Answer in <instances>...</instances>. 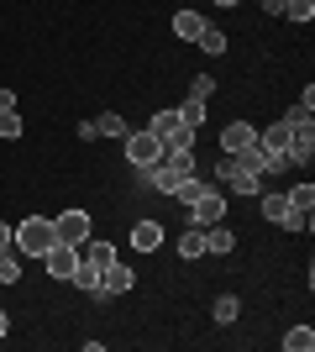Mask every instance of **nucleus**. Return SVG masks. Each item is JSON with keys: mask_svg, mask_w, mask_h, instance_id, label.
I'll return each mask as SVG.
<instances>
[{"mask_svg": "<svg viewBox=\"0 0 315 352\" xmlns=\"http://www.w3.org/2000/svg\"><path fill=\"white\" fill-rule=\"evenodd\" d=\"M210 89H215L210 74H195V79H189V95H195V100H210Z\"/></svg>", "mask_w": 315, "mask_h": 352, "instance_id": "c85d7f7f", "label": "nucleus"}, {"mask_svg": "<svg viewBox=\"0 0 315 352\" xmlns=\"http://www.w3.org/2000/svg\"><path fill=\"white\" fill-rule=\"evenodd\" d=\"M95 132H100V137H116V142H121V137L132 132V126H126L116 111H100V116H95Z\"/></svg>", "mask_w": 315, "mask_h": 352, "instance_id": "f3484780", "label": "nucleus"}, {"mask_svg": "<svg viewBox=\"0 0 315 352\" xmlns=\"http://www.w3.org/2000/svg\"><path fill=\"white\" fill-rule=\"evenodd\" d=\"M0 284H21V258H16L11 248L0 252Z\"/></svg>", "mask_w": 315, "mask_h": 352, "instance_id": "4be33fe9", "label": "nucleus"}, {"mask_svg": "<svg viewBox=\"0 0 315 352\" xmlns=\"http://www.w3.org/2000/svg\"><path fill=\"white\" fill-rule=\"evenodd\" d=\"M43 263H47V274H53V279H74L79 248H69V242H58V236H53V248L43 252Z\"/></svg>", "mask_w": 315, "mask_h": 352, "instance_id": "423d86ee", "label": "nucleus"}, {"mask_svg": "<svg viewBox=\"0 0 315 352\" xmlns=\"http://www.w3.org/2000/svg\"><path fill=\"white\" fill-rule=\"evenodd\" d=\"M5 331H11V316H5V310H0V337H5Z\"/></svg>", "mask_w": 315, "mask_h": 352, "instance_id": "f704fd0d", "label": "nucleus"}, {"mask_svg": "<svg viewBox=\"0 0 315 352\" xmlns=\"http://www.w3.org/2000/svg\"><path fill=\"white\" fill-rule=\"evenodd\" d=\"M132 248H137V252L163 248V226H158V221H132Z\"/></svg>", "mask_w": 315, "mask_h": 352, "instance_id": "9d476101", "label": "nucleus"}, {"mask_svg": "<svg viewBox=\"0 0 315 352\" xmlns=\"http://www.w3.org/2000/svg\"><path fill=\"white\" fill-rule=\"evenodd\" d=\"M284 200H289L294 210H310V206H315V184H294V190H289Z\"/></svg>", "mask_w": 315, "mask_h": 352, "instance_id": "bb28decb", "label": "nucleus"}, {"mask_svg": "<svg viewBox=\"0 0 315 352\" xmlns=\"http://www.w3.org/2000/svg\"><path fill=\"white\" fill-rule=\"evenodd\" d=\"M195 43L205 47L210 58H221V53H226V32H221V27H205V32H200V37H195Z\"/></svg>", "mask_w": 315, "mask_h": 352, "instance_id": "aec40b11", "label": "nucleus"}, {"mask_svg": "<svg viewBox=\"0 0 315 352\" xmlns=\"http://www.w3.org/2000/svg\"><path fill=\"white\" fill-rule=\"evenodd\" d=\"M11 111H16V95H11V89H0V116H11Z\"/></svg>", "mask_w": 315, "mask_h": 352, "instance_id": "2f4dec72", "label": "nucleus"}, {"mask_svg": "<svg viewBox=\"0 0 315 352\" xmlns=\"http://www.w3.org/2000/svg\"><path fill=\"white\" fill-rule=\"evenodd\" d=\"M163 153H195V126H179V132L163 142Z\"/></svg>", "mask_w": 315, "mask_h": 352, "instance_id": "b1692460", "label": "nucleus"}, {"mask_svg": "<svg viewBox=\"0 0 315 352\" xmlns=\"http://www.w3.org/2000/svg\"><path fill=\"white\" fill-rule=\"evenodd\" d=\"M69 284H79V289H84V294H95V289H100V268L79 258V268H74V279H69Z\"/></svg>", "mask_w": 315, "mask_h": 352, "instance_id": "a211bd4d", "label": "nucleus"}, {"mask_svg": "<svg viewBox=\"0 0 315 352\" xmlns=\"http://www.w3.org/2000/svg\"><path fill=\"white\" fill-rule=\"evenodd\" d=\"M179 126H184V121H179V111H158V116L148 121V132H152V137H163V142H168L174 132H179Z\"/></svg>", "mask_w": 315, "mask_h": 352, "instance_id": "4468645a", "label": "nucleus"}, {"mask_svg": "<svg viewBox=\"0 0 315 352\" xmlns=\"http://www.w3.org/2000/svg\"><path fill=\"white\" fill-rule=\"evenodd\" d=\"M179 121H184V126H195V132H200V126H205V100H195V95H189V100L179 105Z\"/></svg>", "mask_w": 315, "mask_h": 352, "instance_id": "412c9836", "label": "nucleus"}, {"mask_svg": "<svg viewBox=\"0 0 315 352\" xmlns=\"http://www.w3.org/2000/svg\"><path fill=\"white\" fill-rule=\"evenodd\" d=\"M132 284H137V274H132V268H126V263L116 258L110 268H100V289H95V300H110V294H126Z\"/></svg>", "mask_w": 315, "mask_h": 352, "instance_id": "6e6552de", "label": "nucleus"}, {"mask_svg": "<svg viewBox=\"0 0 315 352\" xmlns=\"http://www.w3.org/2000/svg\"><path fill=\"white\" fill-rule=\"evenodd\" d=\"M11 248L27 252V258H43V252L53 248V216H27V221L11 232Z\"/></svg>", "mask_w": 315, "mask_h": 352, "instance_id": "f257e3e1", "label": "nucleus"}, {"mask_svg": "<svg viewBox=\"0 0 315 352\" xmlns=\"http://www.w3.org/2000/svg\"><path fill=\"white\" fill-rule=\"evenodd\" d=\"M79 258L95 263V268H110L116 263V248H110V242H79Z\"/></svg>", "mask_w": 315, "mask_h": 352, "instance_id": "9b49d317", "label": "nucleus"}, {"mask_svg": "<svg viewBox=\"0 0 315 352\" xmlns=\"http://www.w3.org/2000/svg\"><path fill=\"white\" fill-rule=\"evenodd\" d=\"M237 316H242V300H237V294H221V300H215V321L231 326Z\"/></svg>", "mask_w": 315, "mask_h": 352, "instance_id": "5701e85b", "label": "nucleus"}, {"mask_svg": "<svg viewBox=\"0 0 315 352\" xmlns=\"http://www.w3.org/2000/svg\"><path fill=\"white\" fill-rule=\"evenodd\" d=\"M215 179H221V184H226L231 195H257V190H263V174H253V168H242L237 158H221Z\"/></svg>", "mask_w": 315, "mask_h": 352, "instance_id": "7ed1b4c3", "label": "nucleus"}, {"mask_svg": "<svg viewBox=\"0 0 315 352\" xmlns=\"http://www.w3.org/2000/svg\"><path fill=\"white\" fill-rule=\"evenodd\" d=\"M284 16L305 27V21H315V0H284Z\"/></svg>", "mask_w": 315, "mask_h": 352, "instance_id": "a878e982", "label": "nucleus"}, {"mask_svg": "<svg viewBox=\"0 0 315 352\" xmlns=\"http://www.w3.org/2000/svg\"><path fill=\"white\" fill-rule=\"evenodd\" d=\"M279 226H284V232H310V210H294V206H289V216L279 221Z\"/></svg>", "mask_w": 315, "mask_h": 352, "instance_id": "cd10ccee", "label": "nucleus"}, {"mask_svg": "<svg viewBox=\"0 0 315 352\" xmlns=\"http://www.w3.org/2000/svg\"><path fill=\"white\" fill-rule=\"evenodd\" d=\"M315 158V126H289V163H310Z\"/></svg>", "mask_w": 315, "mask_h": 352, "instance_id": "1a4fd4ad", "label": "nucleus"}, {"mask_svg": "<svg viewBox=\"0 0 315 352\" xmlns=\"http://www.w3.org/2000/svg\"><path fill=\"white\" fill-rule=\"evenodd\" d=\"M53 236L69 242V248L90 242V216H84V210H58V216H53Z\"/></svg>", "mask_w": 315, "mask_h": 352, "instance_id": "20e7f679", "label": "nucleus"}, {"mask_svg": "<svg viewBox=\"0 0 315 352\" xmlns=\"http://www.w3.org/2000/svg\"><path fill=\"white\" fill-rule=\"evenodd\" d=\"M179 258H205V226H189L179 236Z\"/></svg>", "mask_w": 315, "mask_h": 352, "instance_id": "dca6fc26", "label": "nucleus"}, {"mask_svg": "<svg viewBox=\"0 0 315 352\" xmlns=\"http://www.w3.org/2000/svg\"><path fill=\"white\" fill-rule=\"evenodd\" d=\"M174 32H179L184 43H195L200 32H205V16H200V11H179V16H174Z\"/></svg>", "mask_w": 315, "mask_h": 352, "instance_id": "f8f14e48", "label": "nucleus"}, {"mask_svg": "<svg viewBox=\"0 0 315 352\" xmlns=\"http://www.w3.org/2000/svg\"><path fill=\"white\" fill-rule=\"evenodd\" d=\"M0 137H5V142L21 137V116H16V111H11V116H0Z\"/></svg>", "mask_w": 315, "mask_h": 352, "instance_id": "c756f323", "label": "nucleus"}, {"mask_svg": "<svg viewBox=\"0 0 315 352\" xmlns=\"http://www.w3.org/2000/svg\"><path fill=\"white\" fill-rule=\"evenodd\" d=\"M205 190H210V179L189 174V179H184V184H179V190H174V200H179V206H195V200H200V195H205Z\"/></svg>", "mask_w": 315, "mask_h": 352, "instance_id": "2eb2a0df", "label": "nucleus"}, {"mask_svg": "<svg viewBox=\"0 0 315 352\" xmlns=\"http://www.w3.org/2000/svg\"><path fill=\"white\" fill-rule=\"evenodd\" d=\"M215 6H237V0H215Z\"/></svg>", "mask_w": 315, "mask_h": 352, "instance_id": "c9c22d12", "label": "nucleus"}, {"mask_svg": "<svg viewBox=\"0 0 315 352\" xmlns=\"http://www.w3.org/2000/svg\"><path fill=\"white\" fill-rule=\"evenodd\" d=\"M315 347V331L310 326H294V331H284V352H310Z\"/></svg>", "mask_w": 315, "mask_h": 352, "instance_id": "6ab92c4d", "label": "nucleus"}, {"mask_svg": "<svg viewBox=\"0 0 315 352\" xmlns=\"http://www.w3.org/2000/svg\"><path fill=\"white\" fill-rule=\"evenodd\" d=\"M284 216H289V200H284V195H263V221H273V226H279Z\"/></svg>", "mask_w": 315, "mask_h": 352, "instance_id": "393cba45", "label": "nucleus"}, {"mask_svg": "<svg viewBox=\"0 0 315 352\" xmlns=\"http://www.w3.org/2000/svg\"><path fill=\"white\" fill-rule=\"evenodd\" d=\"M263 11H268V16H284V0H263Z\"/></svg>", "mask_w": 315, "mask_h": 352, "instance_id": "473e14b6", "label": "nucleus"}, {"mask_svg": "<svg viewBox=\"0 0 315 352\" xmlns=\"http://www.w3.org/2000/svg\"><path fill=\"white\" fill-rule=\"evenodd\" d=\"M221 216H226V195L215 190V184H210V190L200 195L195 206H189V226H215Z\"/></svg>", "mask_w": 315, "mask_h": 352, "instance_id": "39448f33", "label": "nucleus"}, {"mask_svg": "<svg viewBox=\"0 0 315 352\" xmlns=\"http://www.w3.org/2000/svg\"><path fill=\"white\" fill-rule=\"evenodd\" d=\"M121 147H126V163H132V168H152V163L163 158V137H152L148 126H142V132H126Z\"/></svg>", "mask_w": 315, "mask_h": 352, "instance_id": "f03ea898", "label": "nucleus"}, {"mask_svg": "<svg viewBox=\"0 0 315 352\" xmlns=\"http://www.w3.org/2000/svg\"><path fill=\"white\" fill-rule=\"evenodd\" d=\"M11 248V226H5V221H0V252Z\"/></svg>", "mask_w": 315, "mask_h": 352, "instance_id": "72a5a7b5", "label": "nucleus"}, {"mask_svg": "<svg viewBox=\"0 0 315 352\" xmlns=\"http://www.w3.org/2000/svg\"><path fill=\"white\" fill-rule=\"evenodd\" d=\"M253 142H257L253 121H231V126H221V158H237V153H247Z\"/></svg>", "mask_w": 315, "mask_h": 352, "instance_id": "0eeeda50", "label": "nucleus"}, {"mask_svg": "<svg viewBox=\"0 0 315 352\" xmlns=\"http://www.w3.org/2000/svg\"><path fill=\"white\" fill-rule=\"evenodd\" d=\"M305 121H310V105H289L284 111V126H305Z\"/></svg>", "mask_w": 315, "mask_h": 352, "instance_id": "7c9ffc66", "label": "nucleus"}, {"mask_svg": "<svg viewBox=\"0 0 315 352\" xmlns=\"http://www.w3.org/2000/svg\"><path fill=\"white\" fill-rule=\"evenodd\" d=\"M237 248V236L226 232L221 221H215V226H205V252H215V258H221V252H231Z\"/></svg>", "mask_w": 315, "mask_h": 352, "instance_id": "ddd939ff", "label": "nucleus"}]
</instances>
